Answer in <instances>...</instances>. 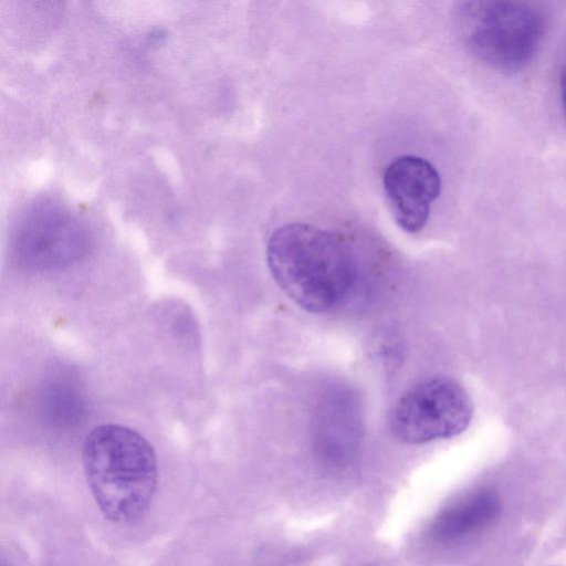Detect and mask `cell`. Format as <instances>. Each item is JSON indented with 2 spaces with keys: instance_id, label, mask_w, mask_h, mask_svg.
I'll return each mask as SVG.
<instances>
[{
  "instance_id": "7",
  "label": "cell",
  "mask_w": 566,
  "mask_h": 566,
  "mask_svg": "<svg viewBox=\"0 0 566 566\" xmlns=\"http://www.w3.org/2000/svg\"><path fill=\"white\" fill-rule=\"evenodd\" d=\"M500 512L497 495L490 490H478L437 515L431 533L438 541H457L484 530L494 523Z\"/></svg>"
},
{
  "instance_id": "2",
  "label": "cell",
  "mask_w": 566,
  "mask_h": 566,
  "mask_svg": "<svg viewBox=\"0 0 566 566\" xmlns=\"http://www.w3.org/2000/svg\"><path fill=\"white\" fill-rule=\"evenodd\" d=\"M82 461L86 483L105 518L128 524L142 518L156 493L158 465L151 444L120 424H102L85 438Z\"/></svg>"
},
{
  "instance_id": "1",
  "label": "cell",
  "mask_w": 566,
  "mask_h": 566,
  "mask_svg": "<svg viewBox=\"0 0 566 566\" xmlns=\"http://www.w3.org/2000/svg\"><path fill=\"white\" fill-rule=\"evenodd\" d=\"M270 272L303 310L325 313L342 303L355 277L344 242L321 228L292 222L277 228L266 245Z\"/></svg>"
},
{
  "instance_id": "8",
  "label": "cell",
  "mask_w": 566,
  "mask_h": 566,
  "mask_svg": "<svg viewBox=\"0 0 566 566\" xmlns=\"http://www.w3.org/2000/svg\"><path fill=\"white\" fill-rule=\"evenodd\" d=\"M559 85H560L562 104H563L564 113L566 116V66L564 67L563 72H562Z\"/></svg>"
},
{
  "instance_id": "9",
  "label": "cell",
  "mask_w": 566,
  "mask_h": 566,
  "mask_svg": "<svg viewBox=\"0 0 566 566\" xmlns=\"http://www.w3.org/2000/svg\"><path fill=\"white\" fill-rule=\"evenodd\" d=\"M1 566H10V565L2 564Z\"/></svg>"
},
{
  "instance_id": "5",
  "label": "cell",
  "mask_w": 566,
  "mask_h": 566,
  "mask_svg": "<svg viewBox=\"0 0 566 566\" xmlns=\"http://www.w3.org/2000/svg\"><path fill=\"white\" fill-rule=\"evenodd\" d=\"M90 243L85 224L71 212L41 206L25 212L13 232L18 261L32 269H54L78 260Z\"/></svg>"
},
{
  "instance_id": "4",
  "label": "cell",
  "mask_w": 566,
  "mask_h": 566,
  "mask_svg": "<svg viewBox=\"0 0 566 566\" xmlns=\"http://www.w3.org/2000/svg\"><path fill=\"white\" fill-rule=\"evenodd\" d=\"M472 415V401L459 382L432 377L397 399L389 413V427L400 441L421 444L460 434L470 424Z\"/></svg>"
},
{
  "instance_id": "6",
  "label": "cell",
  "mask_w": 566,
  "mask_h": 566,
  "mask_svg": "<svg viewBox=\"0 0 566 566\" xmlns=\"http://www.w3.org/2000/svg\"><path fill=\"white\" fill-rule=\"evenodd\" d=\"M382 185L398 227L408 233L420 231L441 190V179L436 167L418 156H400L387 166Z\"/></svg>"
},
{
  "instance_id": "3",
  "label": "cell",
  "mask_w": 566,
  "mask_h": 566,
  "mask_svg": "<svg viewBox=\"0 0 566 566\" xmlns=\"http://www.w3.org/2000/svg\"><path fill=\"white\" fill-rule=\"evenodd\" d=\"M457 20L467 49L482 63L502 72L526 67L544 33L542 13L521 1L463 2Z\"/></svg>"
}]
</instances>
